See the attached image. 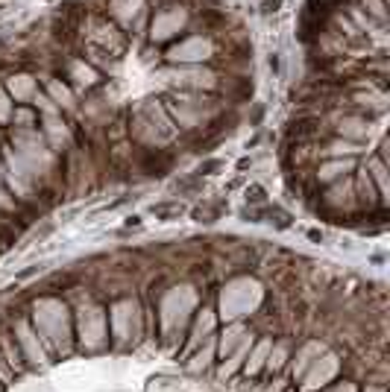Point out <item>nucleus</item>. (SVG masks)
Wrapping results in <instances>:
<instances>
[{"mask_svg":"<svg viewBox=\"0 0 390 392\" xmlns=\"http://www.w3.org/2000/svg\"><path fill=\"white\" fill-rule=\"evenodd\" d=\"M4 88L6 94L15 100V103H30L32 94L39 91V79H35L32 74H24V70H18V74H9L4 79Z\"/></svg>","mask_w":390,"mask_h":392,"instance_id":"obj_2","label":"nucleus"},{"mask_svg":"<svg viewBox=\"0 0 390 392\" xmlns=\"http://www.w3.org/2000/svg\"><path fill=\"white\" fill-rule=\"evenodd\" d=\"M12 109H15V103H12V97L6 94V88L0 85V126H4V123H9Z\"/></svg>","mask_w":390,"mask_h":392,"instance_id":"obj_7","label":"nucleus"},{"mask_svg":"<svg viewBox=\"0 0 390 392\" xmlns=\"http://www.w3.org/2000/svg\"><path fill=\"white\" fill-rule=\"evenodd\" d=\"M39 120H42L39 112H35L30 103H15L12 117H9V129H35Z\"/></svg>","mask_w":390,"mask_h":392,"instance_id":"obj_3","label":"nucleus"},{"mask_svg":"<svg viewBox=\"0 0 390 392\" xmlns=\"http://www.w3.org/2000/svg\"><path fill=\"white\" fill-rule=\"evenodd\" d=\"M246 167H253V158H241L238 162V170H246Z\"/></svg>","mask_w":390,"mask_h":392,"instance_id":"obj_10","label":"nucleus"},{"mask_svg":"<svg viewBox=\"0 0 390 392\" xmlns=\"http://www.w3.org/2000/svg\"><path fill=\"white\" fill-rule=\"evenodd\" d=\"M244 200H246V205H268V190L261 185H250L244 190Z\"/></svg>","mask_w":390,"mask_h":392,"instance_id":"obj_6","label":"nucleus"},{"mask_svg":"<svg viewBox=\"0 0 390 392\" xmlns=\"http://www.w3.org/2000/svg\"><path fill=\"white\" fill-rule=\"evenodd\" d=\"M150 214H153V217H158V220H170V217H180V214H182V205L180 202H158V205H153L150 208Z\"/></svg>","mask_w":390,"mask_h":392,"instance_id":"obj_5","label":"nucleus"},{"mask_svg":"<svg viewBox=\"0 0 390 392\" xmlns=\"http://www.w3.org/2000/svg\"><path fill=\"white\" fill-rule=\"evenodd\" d=\"M282 4H285V0H264V4H261V15H279L282 12Z\"/></svg>","mask_w":390,"mask_h":392,"instance_id":"obj_9","label":"nucleus"},{"mask_svg":"<svg viewBox=\"0 0 390 392\" xmlns=\"http://www.w3.org/2000/svg\"><path fill=\"white\" fill-rule=\"evenodd\" d=\"M39 79H42V91H44L53 103H56L62 112H70V115L77 112V91H74V88H70L65 79L53 77V74H42Z\"/></svg>","mask_w":390,"mask_h":392,"instance_id":"obj_1","label":"nucleus"},{"mask_svg":"<svg viewBox=\"0 0 390 392\" xmlns=\"http://www.w3.org/2000/svg\"><path fill=\"white\" fill-rule=\"evenodd\" d=\"M220 167H223V162H220V158H211V162H203V164H200L197 170H194V173H197L200 179H203V176H215Z\"/></svg>","mask_w":390,"mask_h":392,"instance_id":"obj_8","label":"nucleus"},{"mask_svg":"<svg viewBox=\"0 0 390 392\" xmlns=\"http://www.w3.org/2000/svg\"><path fill=\"white\" fill-rule=\"evenodd\" d=\"M223 211H229V205L223 200H211V202H206V208L203 205L194 208V220H197V223H215Z\"/></svg>","mask_w":390,"mask_h":392,"instance_id":"obj_4","label":"nucleus"}]
</instances>
